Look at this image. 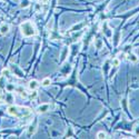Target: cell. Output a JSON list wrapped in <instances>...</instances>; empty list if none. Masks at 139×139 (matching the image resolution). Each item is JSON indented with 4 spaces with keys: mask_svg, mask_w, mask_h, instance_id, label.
<instances>
[{
    "mask_svg": "<svg viewBox=\"0 0 139 139\" xmlns=\"http://www.w3.org/2000/svg\"><path fill=\"white\" fill-rule=\"evenodd\" d=\"M20 31H21L22 36L24 37H32L36 35V27H35L34 22L31 21H25L20 25Z\"/></svg>",
    "mask_w": 139,
    "mask_h": 139,
    "instance_id": "1",
    "label": "cell"
},
{
    "mask_svg": "<svg viewBox=\"0 0 139 139\" xmlns=\"http://www.w3.org/2000/svg\"><path fill=\"white\" fill-rule=\"evenodd\" d=\"M49 108H50V106H49L48 103H42V105H40L38 108H37V113L38 114H45L49 110Z\"/></svg>",
    "mask_w": 139,
    "mask_h": 139,
    "instance_id": "2",
    "label": "cell"
},
{
    "mask_svg": "<svg viewBox=\"0 0 139 139\" xmlns=\"http://www.w3.org/2000/svg\"><path fill=\"white\" fill-rule=\"evenodd\" d=\"M102 31H103V34L106 35V36L108 37V38H110L111 36H113V31H110V29H109V27H108V24L107 22H105L103 24V27H102Z\"/></svg>",
    "mask_w": 139,
    "mask_h": 139,
    "instance_id": "3",
    "label": "cell"
},
{
    "mask_svg": "<svg viewBox=\"0 0 139 139\" xmlns=\"http://www.w3.org/2000/svg\"><path fill=\"white\" fill-rule=\"evenodd\" d=\"M9 25H2V26L0 27V34L1 35H7L8 32H9Z\"/></svg>",
    "mask_w": 139,
    "mask_h": 139,
    "instance_id": "4",
    "label": "cell"
},
{
    "mask_svg": "<svg viewBox=\"0 0 139 139\" xmlns=\"http://www.w3.org/2000/svg\"><path fill=\"white\" fill-rule=\"evenodd\" d=\"M36 130H37V121L35 120V124H34V125H30V126H29V128H28V134H29V135H34L35 132H36Z\"/></svg>",
    "mask_w": 139,
    "mask_h": 139,
    "instance_id": "5",
    "label": "cell"
},
{
    "mask_svg": "<svg viewBox=\"0 0 139 139\" xmlns=\"http://www.w3.org/2000/svg\"><path fill=\"white\" fill-rule=\"evenodd\" d=\"M38 86H39V82L37 80H30V82H29V88L31 90H36L38 88Z\"/></svg>",
    "mask_w": 139,
    "mask_h": 139,
    "instance_id": "6",
    "label": "cell"
},
{
    "mask_svg": "<svg viewBox=\"0 0 139 139\" xmlns=\"http://www.w3.org/2000/svg\"><path fill=\"white\" fill-rule=\"evenodd\" d=\"M6 86H7V84H6V76H0V89L2 90V89L6 88Z\"/></svg>",
    "mask_w": 139,
    "mask_h": 139,
    "instance_id": "7",
    "label": "cell"
},
{
    "mask_svg": "<svg viewBox=\"0 0 139 139\" xmlns=\"http://www.w3.org/2000/svg\"><path fill=\"white\" fill-rule=\"evenodd\" d=\"M5 100L7 101V102H11V101H13V96H12V94L10 92V91L6 92V95H5Z\"/></svg>",
    "mask_w": 139,
    "mask_h": 139,
    "instance_id": "8",
    "label": "cell"
},
{
    "mask_svg": "<svg viewBox=\"0 0 139 139\" xmlns=\"http://www.w3.org/2000/svg\"><path fill=\"white\" fill-rule=\"evenodd\" d=\"M128 59H129L131 63H137V61H138V57H137L135 53H132V52L128 55Z\"/></svg>",
    "mask_w": 139,
    "mask_h": 139,
    "instance_id": "9",
    "label": "cell"
},
{
    "mask_svg": "<svg viewBox=\"0 0 139 139\" xmlns=\"http://www.w3.org/2000/svg\"><path fill=\"white\" fill-rule=\"evenodd\" d=\"M17 91L20 94V96H21V97H25V98H26V97H28V94H27V91L25 90L24 88H21V87H19V88L17 89Z\"/></svg>",
    "mask_w": 139,
    "mask_h": 139,
    "instance_id": "10",
    "label": "cell"
},
{
    "mask_svg": "<svg viewBox=\"0 0 139 139\" xmlns=\"http://www.w3.org/2000/svg\"><path fill=\"white\" fill-rule=\"evenodd\" d=\"M30 5L29 0H20V8H27Z\"/></svg>",
    "mask_w": 139,
    "mask_h": 139,
    "instance_id": "11",
    "label": "cell"
},
{
    "mask_svg": "<svg viewBox=\"0 0 139 139\" xmlns=\"http://www.w3.org/2000/svg\"><path fill=\"white\" fill-rule=\"evenodd\" d=\"M95 46H96L98 49H100V48H102L103 42L101 41V39H96V40H95Z\"/></svg>",
    "mask_w": 139,
    "mask_h": 139,
    "instance_id": "12",
    "label": "cell"
},
{
    "mask_svg": "<svg viewBox=\"0 0 139 139\" xmlns=\"http://www.w3.org/2000/svg\"><path fill=\"white\" fill-rule=\"evenodd\" d=\"M82 27H84V24L75 25L74 27H71V29H70V31H77V30H79V29H81Z\"/></svg>",
    "mask_w": 139,
    "mask_h": 139,
    "instance_id": "13",
    "label": "cell"
},
{
    "mask_svg": "<svg viewBox=\"0 0 139 139\" xmlns=\"http://www.w3.org/2000/svg\"><path fill=\"white\" fill-rule=\"evenodd\" d=\"M51 84V80H50V78H45V79L42 80V86H45V87H47V86H49V85Z\"/></svg>",
    "mask_w": 139,
    "mask_h": 139,
    "instance_id": "14",
    "label": "cell"
},
{
    "mask_svg": "<svg viewBox=\"0 0 139 139\" xmlns=\"http://www.w3.org/2000/svg\"><path fill=\"white\" fill-rule=\"evenodd\" d=\"M97 138L102 139V138H108V137H107V135H106L103 131H99L98 134H97Z\"/></svg>",
    "mask_w": 139,
    "mask_h": 139,
    "instance_id": "15",
    "label": "cell"
},
{
    "mask_svg": "<svg viewBox=\"0 0 139 139\" xmlns=\"http://www.w3.org/2000/svg\"><path fill=\"white\" fill-rule=\"evenodd\" d=\"M1 74L3 75V76H6V77H8L10 75V69L9 68H5V69H2V71H1Z\"/></svg>",
    "mask_w": 139,
    "mask_h": 139,
    "instance_id": "16",
    "label": "cell"
},
{
    "mask_svg": "<svg viewBox=\"0 0 139 139\" xmlns=\"http://www.w3.org/2000/svg\"><path fill=\"white\" fill-rule=\"evenodd\" d=\"M6 89H7L8 91H10V92H11V91L14 90V86H13V85H11V84H8L7 86H6Z\"/></svg>",
    "mask_w": 139,
    "mask_h": 139,
    "instance_id": "17",
    "label": "cell"
},
{
    "mask_svg": "<svg viewBox=\"0 0 139 139\" xmlns=\"http://www.w3.org/2000/svg\"><path fill=\"white\" fill-rule=\"evenodd\" d=\"M68 53V48H65L63 51V56H61V61H63V60L66 59V56H67Z\"/></svg>",
    "mask_w": 139,
    "mask_h": 139,
    "instance_id": "18",
    "label": "cell"
},
{
    "mask_svg": "<svg viewBox=\"0 0 139 139\" xmlns=\"http://www.w3.org/2000/svg\"><path fill=\"white\" fill-rule=\"evenodd\" d=\"M119 63H120V61H119V59H117V58H115V59L113 60V65L115 66V67H118Z\"/></svg>",
    "mask_w": 139,
    "mask_h": 139,
    "instance_id": "19",
    "label": "cell"
},
{
    "mask_svg": "<svg viewBox=\"0 0 139 139\" xmlns=\"http://www.w3.org/2000/svg\"><path fill=\"white\" fill-rule=\"evenodd\" d=\"M49 2V0H40V5H47Z\"/></svg>",
    "mask_w": 139,
    "mask_h": 139,
    "instance_id": "20",
    "label": "cell"
},
{
    "mask_svg": "<svg viewBox=\"0 0 139 139\" xmlns=\"http://www.w3.org/2000/svg\"><path fill=\"white\" fill-rule=\"evenodd\" d=\"M136 134H137V135H139V128H137V130H136Z\"/></svg>",
    "mask_w": 139,
    "mask_h": 139,
    "instance_id": "21",
    "label": "cell"
}]
</instances>
